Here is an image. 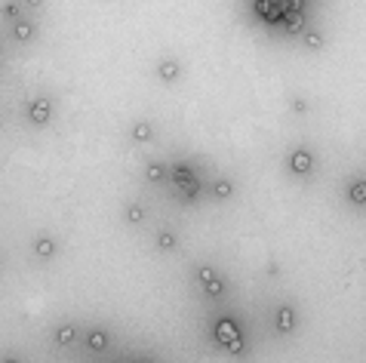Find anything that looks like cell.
I'll use <instances>...</instances> for the list:
<instances>
[{
	"label": "cell",
	"instance_id": "23",
	"mask_svg": "<svg viewBox=\"0 0 366 363\" xmlns=\"http://www.w3.org/2000/svg\"><path fill=\"white\" fill-rule=\"evenodd\" d=\"M28 3H31V6H40V3H43V0H28Z\"/></svg>",
	"mask_w": 366,
	"mask_h": 363
},
{
	"label": "cell",
	"instance_id": "15",
	"mask_svg": "<svg viewBox=\"0 0 366 363\" xmlns=\"http://www.w3.org/2000/svg\"><path fill=\"white\" fill-rule=\"evenodd\" d=\"M305 43H308L311 49H320V46H323V34H320V31H308V34H305Z\"/></svg>",
	"mask_w": 366,
	"mask_h": 363
},
{
	"label": "cell",
	"instance_id": "12",
	"mask_svg": "<svg viewBox=\"0 0 366 363\" xmlns=\"http://www.w3.org/2000/svg\"><path fill=\"white\" fill-rule=\"evenodd\" d=\"M212 194H215V197H231V194H234V185H231L228 179H218L215 188H212Z\"/></svg>",
	"mask_w": 366,
	"mask_h": 363
},
{
	"label": "cell",
	"instance_id": "10",
	"mask_svg": "<svg viewBox=\"0 0 366 363\" xmlns=\"http://www.w3.org/2000/svg\"><path fill=\"white\" fill-rule=\"evenodd\" d=\"M151 136H154L151 123H136V126H133V139H136V142H148Z\"/></svg>",
	"mask_w": 366,
	"mask_h": 363
},
{
	"label": "cell",
	"instance_id": "3",
	"mask_svg": "<svg viewBox=\"0 0 366 363\" xmlns=\"http://www.w3.org/2000/svg\"><path fill=\"white\" fill-rule=\"evenodd\" d=\"M28 114H31V120L37 123V126L49 123V114H52V105H49V99H34V102H31V108H28Z\"/></svg>",
	"mask_w": 366,
	"mask_h": 363
},
{
	"label": "cell",
	"instance_id": "7",
	"mask_svg": "<svg viewBox=\"0 0 366 363\" xmlns=\"http://www.w3.org/2000/svg\"><path fill=\"white\" fill-rule=\"evenodd\" d=\"M292 326H296V314H292V308H280V311H277V330L280 333H292Z\"/></svg>",
	"mask_w": 366,
	"mask_h": 363
},
{
	"label": "cell",
	"instance_id": "19",
	"mask_svg": "<svg viewBox=\"0 0 366 363\" xmlns=\"http://www.w3.org/2000/svg\"><path fill=\"white\" fill-rule=\"evenodd\" d=\"M163 176H167V170H163L160 163H151V167H148V182H160Z\"/></svg>",
	"mask_w": 366,
	"mask_h": 363
},
{
	"label": "cell",
	"instance_id": "21",
	"mask_svg": "<svg viewBox=\"0 0 366 363\" xmlns=\"http://www.w3.org/2000/svg\"><path fill=\"white\" fill-rule=\"evenodd\" d=\"M19 12H22L19 3H6V6H3V15H6V19H19Z\"/></svg>",
	"mask_w": 366,
	"mask_h": 363
},
{
	"label": "cell",
	"instance_id": "20",
	"mask_svg": "<svg viewBox=\"0 0 366 363\" xmlns=\"http://www.w3.org/2000/svg\"><path fill=\"white\" fill-rule=\"evenodd\" d=\"M286 31H289V34H299V31H302V15H299V12H292V15H289Z\"/></svg>",
	"mask_w": 366,
	"mask_h": 363
},
{
	"label": "cell",
	"instance_id": "2",
	"mask_svg": "<svg viewBox=\"0 0 366 363\" xmlns=\"http://www.w3.org/2000/svg\"><path fill=\"white\" fill-rule=\"evenodd\" d=\"M200 283L206 286V293L212 299H222L225 296V283H222V277H215L212 268H200Z\"/></svg>",
	"mask_w": 366,
	"mask_h": 363
},
{
	"label": "cell",
	"instance_id": "1",
	"mask_svg": "<svg viewBox=\"0 0 366 363\" xmlns=\"http://www.w3.org/2000/svg\"><path fill=\"white\" fill-rule=\"evenodd\" d=\"M215 339L222 342V345H228L231 351H240V333H237V326H234L231 320H218V326H215Z\"/></svg>",
	"mask_w": 366,
	"mask_h": 363
},
{
	"label": "cell",
	"instance_id": "18",
	"mask_svg": "<svg viewBox=\"0 0 366 363\" xmlns=\"http://www.w3.org/2000/svg\"><path fill=\"white\" fill-rule=\"evenodd\" d=\"M280 3H271V0H265V3H262V12L268 15V19H277V15H280Z\"/></svg>",
	"mask_w": 366,
	"mask_h": 363
},
{
	"label": "cell",
	"instance_id": "17",
	"mask_svg": "<svg viewBox=\"0 0 366 363\" xmlns=\"http://www.w3.org/2000/svg\"><path fill=\"white\" fill-rule=\"evenodd\" d=\"M74 336H77V330H74V326H62V330H59V342L62 345H71V342H74Z\"/></svg>",
	"mask_w": 366,
	"mask_h": 363
},
{
	"label": "cell",
	"instance_id": "5",
	"mask_svg": "<svg viewBox=\"0 0 366 363\" xmlns=\"http://www.w3.org/2000/svg\"><path fill=\"white\" fill-rule=\"evenodd\" d=\"M176 182H179V188H185L191 197L200 191V185H197V179L191 176V170L188 167H176Z\"/></svg>",
	"mask_w": 366,
	"mask_h": 363
},
{
	"label": "cell",
	"instance_id": "16",
	"mask_svg": "<svg viewBox=\"0 0 366 363\" xmlns=\"http://www.w3.org/2000/svg\"><path fill=\"white\" fill-rule=\"evenodd\" d=\"M142 219H145V209H142V206H126V222L139 225Z\"/></svg>",
	"mask_w": 366,
	"mask_h": 363
},
{
	"label": "cell",
	"instance_id": "11",
	"mask_svg": "<svg viewBox=\"0 0 366 363\" xmlns=\"http://www.w3.org/2000/svg\"><path fill=\"white\" fill-rule=\"evenodd\" d=\"M34 37V25L31 22H19L15 25V40H31Z\"/></svg>",
	"mask_w": 366,
	"mask_h": 363
},
{
	"label": "cell",
	"instance_id": "13",
	"mask_svg": "<svg viewBox=\"0 0 366 363\" xmlns=\"http://www.w3.org/2000/svg\"><path fill=\"white\" fill-rule=\"evenodd\" d=\"M108 345V333H102V330H96V333H89V348H96V351H102Z\"/></svg>",
	"mask_w": 366,
	"mask_h": 363
},
{
	"label": "cell",
	"instance_id": "4",
	"mask_svg": "<svg viewBox=\"0 0 366 363\" xmlns=\"http://www.w3.org/2000/svg\"><path fill=\"white\" fill-rule=\"evenodd\" d=\"M292 173H299V176H308L311 170H314V157H311V151L299 148V151H292Z\"/></svg>",
	"mask_w": 366,
	"mask_h": 363
},
{
	"label": "cell",
	"instance_id": "22",
	"mask_svg": "<svg viewBox=\"0 0 366 363\" xmlns=\"http://www.w3.org/2000/svg\"><path fill=\"white\" fill-rule=\"evenodd\" d=\"M292 111H296V114H305V111H308V102H305V99H292Z\"/></svg>",
	"mask_w": 366,
	"mask_h": 363
},
{
	"label": "cell",
	"instance_id": "8",
	"mask_svg": "<svg viewBox=\"0 0 366 363\" xmlns=\"http://www.w3.org/2000/svg\"><path fill=\"white\" fill-rule=\"evenodd\" d=\"M348 197H351V203H366V182H351V188H348Z\"/></svg>",
	"mask_w": 366,
	"mask_h": 363
},
{
	"label": "cell",
	"instance_id": "14",
	"mask_svg": "<svg viewBox=\"0 0 366 363\" xmlns=\"http://www.w3.org/2000/svg\"><path fill=\"white\" fill-rule=\"evenodd\" d=\"M157 246H160V249H176V234H173V231H160Z\"/></svg>",
	"mask_w": 366,
	"mask_h": 363
},
{
	"label": "cell",
	"instance_id": "6",
	"mask_svg": "<svg viewBox=\"0 0 366 363\" xmlns=\"http://www.w3.org/2000/svg\"><path fill=\"white\" fill-rule=\"evenodd\" d=\"M157 74L167 80V83H173L179 74H182V68H179V62L176 59H167V62H160V68H157Z\"/></svg>",
	"mask_w": 366,
	"mask_h": 363
},
{
	"label": "cell",
	"instance_id": "9",
	"mask_svg": "<svg viewBox=\"0 0 366 363\" xmlns=\"http://www.w3.org/2000/svg\"><path fill=\"white\" fill-rule=\"evenodd\" d=\"M34 249H37V256H40V259H49L52 252H56V243H52L49 237H40L37 243H34Z\"/></svg>",
	"mask_w": 366,
	"mask_h": 363
}]
</instances>
